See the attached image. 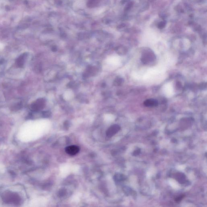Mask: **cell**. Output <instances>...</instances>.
<instances>
[{"mask_svg": "<svg viewBox=\"0 0 207 207\" xmlns=\"http://www.w3.org/2000/svg\"><path fill=\"white\" fill-rule=\"evenodd\" d=\"M43 116L45 117H48L50 116V112L49 111H44L43 112Z\"/></svg>", "mask_w": 207, "mask_h": 207, "instance_id": "6", "label": "cell"}, {"mask_svg": "<svg viewBox=\"0 0 207 207\" xmlns=\"http://www.w3.org/2000/svg\"><path fill=\"white\" fill-rule=\"evenodd\" d=\"M45 106V101L43 98L38 99L35 103L32 104L31 109L33 111H37L43 109Z\"/></svg>", "mask_w": 207, "mask_h": 207, "instance_id": "1", "label": "cell"}, {"mask_svg": "<svg viewBox=\"0 0 207 207\" xmlns=\"http://www.w3.org/2000/svg\"><path fill=\"white\" fill-rule=\"evenodd\" d=\"M80 148L78 146L76 145H71L68 146L65 149L66 152L68 154L70 155H75L79 152Z\"/></svg>", "mask_w": 207, "mask_h": 207, "instance_id": "3", "label": "cell"}, {"mask_svg": "<svg viewBox=\"0 0 207 207\" xmlns=\"http://www.w3.org/2000/svg\"><path fill=\"white\" fill-rule=\"evenodd\" d=\"M144 105L147 107H154L158 105V101L154 99H150L145 100Z\"/></svg>", "mask_w": 207, "mask_h": 207, "instance_id": "4", "label": "cell"}, {"mask_svg": "<svg viewBox=\"0 0 207 207\" xmlns=\"http://www.w3.org/2000/svg\"><path fill=\"white\" fill-rule=\"evenodd\" d=\"M25 54H23L19 57L17 60V65L19 67H22L23 66V64L24 62V58Z\"/></svg>", "mask_w": 207, "mask_h": 207, "instance_id": "5", "label": "cell"}, {"mask_svg": "<svg viewBox=\"0 0 207 207\" xmlns=\"http://www.w3.org/2000/svg\"><path fill=\"white\" fill-rule=\"evenodd\" d=\"M120 126L117 125L111 126L106 131V135L109 137H112L120 130Z\"/></svg>", "mask_w": 207, "mask_h": 207, "instance_id": "2", "label": "cell"}, {"mask_svg": "<svg viewBox=\"0 0 207 207\" xmlns=\"http://www.w3.org/2000/svg\"><path fill=\"white\" fill-rule=\"evenodd\" d=\"M122 82V80L121 79H118L115 80V85H120Z\"/></svg>", "mask_w": 207, "mask_h": 207, "instance_id": "7", "label": "cell"}, {"mask_svg": "<svg viewBox=\"0 0 207 207\" xmlns=\"http://www.w3.org/2000/svg\"><path fill=\"white\" fill-rule=\"evenodd\" d=\"M195 2H198V3H202V2H204V1H206V0H193Z\"/></svg>", "mask_w": 207, "mask_h": 207, "instance_id": "9", "label": "cell"}, {"mask_svg": "<svg viewBox=\"0 0 207 207\" xmlns=\"http://www.w3.org/2000/svg\"><path fill=\"white\" fill-rule=\"evenodd\" d=\"M184 196H180L178 197V198H177V199H176V201L177 202L180 201L182 200V199H183Z\"/></svg>", "mask_w": 207, "mask_h": 207, "instance_id": "8", "label": "cell"}]
</instances>
